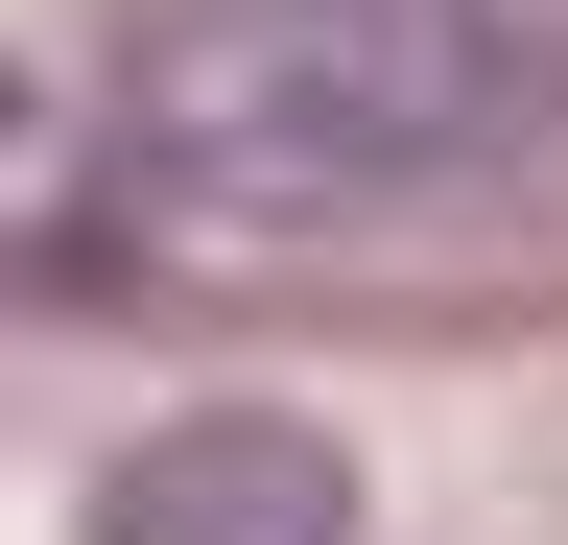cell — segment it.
I'll use <instances>...</instances> for the list:
<instances>
[{
    "label": "cell",
    "mask_w": 568,
    "mask_h": 545,
    "mask_svg": "<svg viewBox=\"0 0 568 545\" xmlns=\"http://www.w3.org/2000/svg\"><path fill=\"white\" fill-rule=\"evenodd\" d=\"M497 119V0H119V143L166 190H426Z\"/></svg>",
    "instance_id": "1"
},
{
    "label": "cell",
    "mask_w": 568,
    "mask_h": 545,
    "mask_svg": "<svg viewBox=\"0 0 568 545\" xmlns=\"http://www.w3.org/2000/svg\"><path fill=\"white\" fill-rule=\"evenodd\" d=\"M332 522H355V474L308 427H190V451H142L95 498V545H332Z\"/></svg>",
    "instance_id": "2"
}]
</instances>
